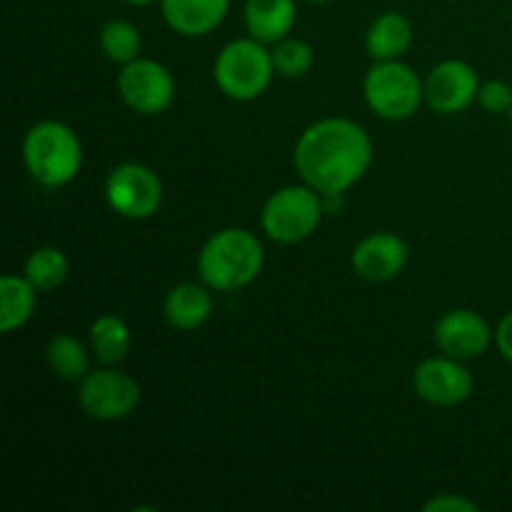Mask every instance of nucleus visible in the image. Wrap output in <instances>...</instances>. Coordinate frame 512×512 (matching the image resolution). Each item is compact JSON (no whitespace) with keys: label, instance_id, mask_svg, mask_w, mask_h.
<instances>
[{"label":"nucleus","instance_id":"obj_10","mask_svg":"<svg viewBox=\"0 0 512 512\" xmlns=\"http://www.w3.org/2000/svg\"><path fill=\"white\" fill-rule=\"evenodd\" d=\"M473 373L463 365V360L438 355L425 358L413 370V390L420 400L435 408H455L463 405L473 395Z\"/></svg>","mask_w":512,"mask_h":512},{"label":"nucleus","instance_id":"obj_8","mask_svg":"<svg viewBox=\"0 0 512 512\" xmlns=\"http://www.w3.org/2000/svg\"><path fill=\"white\" fill-rule=\"evenodd\" d=\"M140 385L133 375L120 373L115 365L90 370L78 388V403L88 418L115 423L128 418L140 405Z\"/></svg>","mask_w":512,"mask_h":512},{"label":"nucleus","instance_id":"obj_27","mask_svg":"<svg viewBox=\"0 0 512 512\" xmlns=\"http://www.w3.org/2000/svg\"><path fill=\"white\" fill-rule=\"evenodd\" d=\"M123 3H128V5H138V8H145V5L160 3V0H123Z\"/></svg>","mask_w":512,"mask_h":512},{"label":"nucleus","instance_id":"obj_19","mask_svg":"<svg viewBox=\"0 0 512 512\" xmlns=\"http://www.w3.org/2000/svg\"><path fill=\"white\" fill-rule=\"evenodd\" d=\"M133 335L128 323L113 313H105L90 325V348L100 365H120L130 353Z\"/></svg>","mask_w":512,"mask_h":512},{"label":"nucleus","instance_id":"obj_18","mask_svg":"<svg viewBox=\"0 0 512 512\" xmlns=\"http://www.w3.org/2000/svg\"><path fill=\"white\" fill-rule=\"evenodd\" d=\"M38 290L25 275H3L0 278V330L5 335L23 328L35 313Z\"/></svg>","mask_w":512,"mask_h":512},{"label":"nucleus","instance_id":"obj_3","mask_svg":"<svg viewBox=\"0 0 512 512\" xmlns=\"http://www.w3.org/2000/svg\"><path fill=\"white\" fill-rule=\"evenodd\" d=\"M23 163L45 188H63L83 168V143L70 125L40 120L23 138Z\"/></svg>","mask_w":512,"mask_h":512},{"label":"nucleus","instance_id":"obj_22","mask_svg":"<svg viewBox=\"0 0 512 512\" xmlns=\"http://www.w3.org/2000/svg\"><path fill=\"white\" fill-rule=\"evenodd\" d=\"M100 50L110 63L128 65L135 58H140V48H143V35H140L138 25L130 23L125 18H113L100 28L98 33Z\"/></svg>","mask_w":512,"mask_h":512},{"label":"nucleus","instance_id":"obj_28","mask_svg":"<svg viewBox=\"0 0 512 512\" xmlns=\"http://www.w3.org/2000/svg\"><path fill=\"white\" fill-rule=\"evenodd\" d=\"M308 3H333V0H308Z\"/></svg>","mask_w":512,"mask_h":512},{"label":"nucleus","instance_id":"obj_21","mask_svg":"<svg viewBox=\"0 0 512 512\" xmlns=\"http://www.w3.org/2000/svg\"><path fill=\"white\" fill-rule=\"evenodd\" d=\"M70 263L65 253L53 245H43V248L33 250L25 260L23 275L35 285L38 293H53L60 285L68 280Z\"/></svg>","mask_w":512,"mask_h":512},{"label":"nucleus","instance_id":"obj_13","mask_svg":"<svg viewBox=\"0 0 512 512\" xmlns=\"http://www.w3.org/2000/svg\"><path fill=\"white\" fill-rule=\"evenodd\" d=\"M350 265L353 273L368 283H388L408 265V243L390 230L370 233L353 248Z\"/></svg>","mask_w":512,"mask_h":512},{"label":"nucleus","instance_id":"obj_1","mask_svg":"<svg viewBox=\"0 0 512 512\" xmlns=\"http://www.w3.org/2000/svg\"><path fill=\"white\" fill-rule=\"evenodd\" d=\"M300 180L323 198H340L373 165V140L348 118H320L300 133L293 150Z\"/></svg>","mask_w":512,"mask_h":512},{"label":"nucleus","instance_id":"obj_29","mask_svg":"<svg viewBox=\"0 0 512 512\" xmlns=\"http://www.w3.org/2000/svg\"><path fill=\"white\" fill-rule=\"evenodd\" d=\"M508 115H510V123H512V110H510V113H508Z\"/></svg>","mask_w":512,"mask_h":512},{"label":"nucleus","instance_id":"obj_15","mask_svg":"<svg viewBox=\"0 0 512 512\" xmlns=\"http://www.w3.org/2000/svg\"><path fill=\"white\" fill-rule=\"evenodd\" d=\"M163 315L168 320L170 328L183 330H198L205 325L213 315V298H210V288L200 280V283H178L168 290L163 300Z\"/></svg>","mask_w":512,"mask_h":512},{"label":"nucleus","instance_id":"obj_26","mask_svg":"<svg viewBox=\"0 0 512 512\" xmlns=\"http://www.w3.org/2000/svg\"><path fill=\"white\" fill-rule=\"evenodd\" d=\"M495 345H498L500 355L512 363V310L503 315V320L495 328Z\"/></svg>","mask_w":512,"mask_h":512},{"label":"nucleus","instance_id":"obj_23","mask_svg":"<svg viewBox=\"0 0 512 512\" xmlns=\"http://www.w3.org/2000/svg\"><path fill=\"white\" fill-rule=\"evenodd\" d=\"M270 53H273L275 73L283 75V78H303L305 73H310L315 63L313 45L300 38H290V35L280 40V43H275Z\"/></svg>","mask_w":512,"mask_h":512},{"label":"nucleus","instance_id":"obj_4","mask_svg":"<svg viewBox=\"0 0 512 512\" xmlns=\"http://www.w3.org/2000/svg\"><path fill=\"white\" fill-rule=\"evenodd\" d=\"M273 53L265 43L250 38L230 40L213 63V80L220 93L238 103L258 100L275 78Z\"/></svg>","mask_w":512,"mask_h":512},{"label":"nucleus","instance_id":"obj_25","mask_svg":"<svg viewBox=\"0 0 512 512\" xmlns=\"http://www.w3.org/2000/svg\"><path fill=\"white\" fill-rule=\"evenodd\" d=\"M425 512H475L478 505L473 500L463 498V495H455V493H443V495H435L433 500L423 505Z\"/></svg>","mask_w":512,"mask_h":512},{"label":"nucleus","instance_id":"obj_11","mask_svg":"<svg viewBox=\"0 0 512 512\" xmlns=\"http://www.w3.org/2000/svg\"><path fill=\"white\" fill-rule=\"evenodd\" d=\"M480 75L470 63L448 58L425 78V103L440 115H458L478 103Z\"/></svg>","mask_w":512,"mask_h":512},{"label":"nucleus","instance_id":"obj_5","mask_svg":"<svg viewBox=\"0 0 512 512\" xmlns=\"http://www.w3.org/2000/svg\"><path fill=\"white\" fill-rule=\"evenodd\" d=\"M363 95L378 118L400 123L413 118L425 103V80H420L403 58L375 60L373 68L365 73Z\"/></svg>","mask_w":512,"mask_h":512},{"label":"nucleus","instance_id":"obj_17","mask_svg":"<svg viewBox=\"0 0 512 512\" xmlns=\"http://www.w3.org/2000/svg\"><path fill=\"white\" fill-rule=\"evenodd\" d=\"M413 45V23L398 10L373 18L365 33V50L373 60H400Z\"/></svg>","mask_w":512,"mask_h":512},{"label":"nucleus","instance_id":"obj_24","mask_svg":"<svg viewBox=\"0 0 512 512\" xmlns=\"http://www.w3.org/2000/svg\"><path fill=\"white\" fill-rule=\"evenodd\" d=\"M478 105L493 115L510 113L512 110V85L505 83V80H500V78L485 80V83H480V90H478Z\"/></svg>","mask_w":512,"mask_h":512},{"label":"nucleus","instance_id":"obj_7","mask_svg":"<svg viewBox=\"0 0 512 512\" xmlns=\"http://www.w3.org/2000/svg\"><path fill=\"white\" fill-rule=\"evenodd\" d=\"M163 195V180L143 163H120L105 178V200L120 218H153L163 205Z\"/></svg>","mask_w":512,"mask_h":512},{"label":"nucleus","instance_id":"obj_2","mask_svg":"<svg viewBox=\"0 0 512 512\" xmlns=\"http://www.w3.org/2000/svg\"><path fill=\"white\" fill-rule=\"evenodd\" d=\"M265 265V248L245 228H223L210 235L198 253V275L215 293H233L258 280Z\"/></svg>","mask_w":512,"mask_h":512},{"label":"nucleus","instance_id":"obj_9","mask_svg":"<svg viewBox=\"0 0 512 512\" xmlns=\"http://www.w3.org/2000/svg\"><path fill=\"white\" fill-rule=\"evenodd\" d=\"M118 93L130 110L140 115H158L173 105L175 78L163 63L135 58L118 75Z\"/></svg>","mask_w":512,"mask_h":512},{"label":"nucleus","instance_id":"obj_6","mask_svg":"<svg viewBox=\"0 0 512 512\" xmlns=\"http://www.w3.org/2000/svg\"><path fill=\"white\" fill-rule=\"evenodd\" d=\"M323 195L310 185H285L275 190L263 205L260 225L270 240L283 245H295L308 240L323 220Z\"/></svg>","mask_w":512,"mask_h":512},{"label":"nucleus","instance_id":"obj_12","mask_svg":"<svg viewBox=\"0 0 512 512\" xmlns=\"http://www.w3.org/2000/svg\"><path fill=\"white\" fill-rule=\"evenodd\" d=\"M433 338L443 355L458 360H473L480 358L490 348L495 333L480 313L468 308H455L440 315L433 328Z\"/></svg>","mask_w":512,"mask_h":512},{"label":"nucleus","instance_id":"obj_16","mask_svg":"<svg viewBox=\"0 0 512 512\" xmlns=\"http://www.w3.org/2000/svg\"><path fill=\"white\" fill-rule=\"evenodd\" d=\"M245 28L260 43H280L288 38L298 20L295 0H245Z\"/></svg>","mask_w":512,"mask_h":512},{"label":"nucleus","instance_id":"obj_14","mask_svg":"<svg viewBox=\"0 0 512 512\" xmlns=\"http://www.w3.org/2000/svg\"><path fill=\"white\" fill-rule=\"evenodd\" d=\"M160 13L173 33L200 38L228 18L230 0H160Z\"/></svg>","mask_w":512,"mask_h":512},{"label":"nucleus","instance_id":"obj_20","mask_svg":"<svg viewBox=\"0 0 512 512\" xmlns=\"http://www.w3.org/2000/svg\"><path fill=\"white\" fill-rule=\"evenodd\" d=\"M45 358H48L50 370H53L60 380H68V383H80V380L90 373L88 350H85L83 343L70 333L53 335L48 348H45Z\"/></svg>","mask_w":512,"mask_h":512}]
</instances>
